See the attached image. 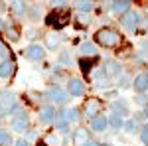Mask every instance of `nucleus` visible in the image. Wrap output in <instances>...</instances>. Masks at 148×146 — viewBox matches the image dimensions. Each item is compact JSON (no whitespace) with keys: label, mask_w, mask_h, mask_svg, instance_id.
Wrapping results in <instances>:
<instances>
[{"label":"nucleus","mask_w":148,"mask_h":146,"mask_svg":"<svg viewBox=\"0 0 148 146\" xmlns=\"http://www.w3.org/2000/svg\"><path fill=\"white\" fill-rule=\"evenodd\" d=\"M14 71H16V63H14L12 59L0 61V77L2 79H10L12 75H14Z\"/></svg>","instance_id":"obj_9"},{"label":"nucleus","mask_w":148,"mask_h":146,"mask_svg":"<svg viewBox=\"0 0 148 146\" xmlns=\"http://www.w3.org/2000/svg\"><path fill=\"white\" fill-rule=\"evenodd\" d=\"M103 146H111V144H103Z\"/></svg>","instance_id":"obj_36"},{"label":"nucleus","mask_w":148,"mask_h":146,"mask_svg":"<svg viewBox=\"0 0 148 146\" xmlns=\"http://www.w3.org/2000/svg\"><path fill=\"white\" fill-rule=\"evenodd\" d=\"M10 142H12L10 134H8L6 130H0V146H8Z\"/></svg>","instance_id":"obj_28"},{"label":"nucleus","mask_w":148,"mask_h":146,"mask_svg":"<svg viewBox=\"0 0 148 146\" xmlns=\"http://www.w3.org/2000/svg\"><path fill=\"white\" fill-rule=\"evenodd\" d=\"M105 71H107L109 75H119V73H121V65L111 59V61H107V69H105Z\"/></svg>","instance_id":"obj_24"},{"label":"nucleus","mask_w":148,"mask_h":146,"mask_svg":"<svg viewBox=\"0 0 148 146\" xmlns=\"http://www.w3.org/2000/svg\"><path fill=\"white\" fill-rule=\"evenodd\" d=\"M59 40H61V38H59L57 34H53V32H51V34H47V36H46V45L49 47V49H56L57 45H59Z\"/></svg>","instance_id":"obj_20"},{"label":"nucleus","mask_w":148,"mask_h":146,"mask_svg":"<svg viewBox=\"0 0 148 146\" xmlns=\"http://www.w3.org/2000/svg\"><path fill=\"white\" fill-rule=\"evenodd\" d=\"M67 22H69V14L67 12H51L49 16H47V20H46V24L47 26H53V28H63V26H67Z\"/></svg>","instance_id":"obj_3"},{"label":"nucleus","mask_w":148,"mask_h":146,"mask_svg":"<svg viewBox=\"0 0 148 146\" xmlns=\"http://www.w3.org/2000/svg\"><path fill=\"white\" fill-rule=\"evenodd\" d=\"M53 119H56V109L51 105H46V107L40 109V123L49 124V123H53Z\"/></svg>","instance_id":"obj_10"},{"label":"nucleus","mask_w":148,"mask_h":146,"mask_svg":"<svg viewBox=\"0 0 148 146\" xmlns=\"http://www.w3.org/2000/svg\"><path fill=\"white\" fill-rule=\"evenodd\" d=\"M91 126H93V130L103 132V130L107 128V117H105V114H97V117L91 121Z\"/></svg>","instance_id":"obj_17"},{"label":"nucleus","mask_w":148,"mask_h":146,"mask_svg":"<svg viewBox=\"0 0 148 146\" xmlns=\"http://www.w3.org/2000/svg\"><path fill=\"white\" fill-rule=\"evenodd\" d=\"M63 117H65L67 124L69 123H77V121L81 119V114H79V111H77V109H67V111L63 112Z\"/></svg>","instance_id":"obj_19"},{"label":"nucleus","mask_w":148,"mask_h":146,"mask_svg":"<svg viewBox=\"0 0 148 146\" xmlns=\"http://www.w3.org/2000/svg\"><path fill=\"white\" fill-rule=\"evenodd\" d=\"M12 10L16 12L18 16H24L26 14V4L24 2H12Z\"/></svg>","instance_id":"obj_27"},{"label":"nucleus","mask_w":148,"mask_h":146,"mask_svg":"<svg viewBox=\"0 0 148 146\" xmlns=\"http://www.w3.org/2000/svg\"><path fill=\"white\" fill-rule=\"evenodd\" d=\"M75 6H77L79 12H91L95 2H91V0H81V2H75Z\"/></svg>","instance_id":"obj_23"},{"label":"nucleus","mask_w":148,"mask_h":146,"mask_svg":"<svg viewBox=\"0 0 148 146\" xmlns=\"http://www.w3.org/2000/svg\"><path fill=\"white\" fill-rule=\"evenodd\" d=\"M107 124H111V126H113V128H116V130H119V128H123V117H119V114H111V117H109V119H107Z\"/></svg>","instance_id":"obj_22"},{"label":"nucleus","mask_w":148,"mask_h":146,"mask_svg":"<svg viewBox=\"0 0 148 146\" xmlns=\"http://www.w3.org/2000/svg\"><path fill=\"white\" fill-rule=\"evenodd\" d=\"M14 109H16V97H14L12 93L2 91V93H0V117L12 112Z\"/></svg>","instance_id":"obj_2"},{"label":"nucleus","mask_w":148,"mask_h":146,"mask_svg":"<svg viewBox=\"0 0 148 146\" xmlns=\"http://www.w3.org/2000/svg\"><path fill=\"white\" fill-rule=\"evenodd\" d=\"M61 61H63V63H69L71 59H69V56H67V53H63V56H61Z\"/></svg>","instance_id":"obj_33"},{"label":"nucleus","mask_w":148,"mask_h":146,"mask_svg":"<svg viewBox=\"0 0 148 146\" xmlns=\"http://www.w3.org/2000/svg\"><path fill=\"white\" fill-rule=\"evenodd\" d=\"M2 24H4V22H2V18H0V30H2Z\"/></svg>","instance_id":"obj_35"},{"label":"nucleus","mask_w":148,"mask_h":146,"mask_svg":"<svg viewBox=\"0 0 148 146\" xmlns=\"http://www.w3.org/2000/svg\"><path fill=\"white\" fill-rule=\"evenodd\" d=\"M46 146H61V136L47 134V138H46Z\"/></svg>","instance_id":"obj_26"},{"label":"nucleus","mask_w":148,"mask_h":146,"mask_svg":"<svg viewBox=\"0 0 148 146\" xmlns=\"http://www.w3.org/2000/svg\"><path fill=\"white\" fill-rule=\"evenodd\" d=\"M123 126H125L126 130H128V132H130V130H132V128H134V123H132V121H130V123H126V124H123Z\"/></svg>","instance_id":"obj_31"},{"label":"nucleus","mask_w":148,"mask_h":146,"mask_svg":"<svg viewBox=\"0 0 148 146\" xmlns=\"http://www.w3.org/2000/svg\"><path fill=\"white\" fill-rule=\"evenodd\" d=\"M87 140H89V132H87V128H77V130L73 132V138H71L73 146H85Z\"/></svg>","instance_id":"obj_13"},{"label":"nucleus","mask_w":148,"mask_h":146,"mask_svg":"<svg viewBox=\"0 0 148 146\" xmlns=\"http://www.w3.org/2000/svg\"><path fill=\"white\" fill-rule=\"evenodd\" d=\"M130 0H114V2H111V10L114 12V14H126V12L130 10Z\"/></svg>","instance_id":"obj_14"},{"label":"nucleus","mask_w":148,"mask_h":146,"mask_svg":"<svg viewBox=\"0 0 148 146\" xmlns=\"http://www.w3.org/2000/svg\"><path fill=\"white\" fill-rule=\"evenodd\" d=\"M79 51L87 57H95L97 56V45L93 44V42H83V44L79 45Z\"/></svg>","instance_id":"obj_16"},{"label":"nucleus","mask_w":148,"mask_h":146,"mask_svg":"<svg viewBox=\"0 0 148 146\" xmlns=\"http://www.w3.org/2000/svg\"><path fill=\"white\" fill-rule=\"evenodd\" d=\"M85 93V83L81 79H69L67 83V95H73V97H79Z\"/></svg>","instance_id":"obj_7"},{"label":"nucleus","mask_w":148,"mask_h":146,"mask_svg":"<svg viewBox=\"0 0 148 146\" xmlns=\"http://www.w3.org/2000/svg\"><path fill=\"white\" fill-rule=\"evenodd\" d=\"M132 87L138 93H144L148 89V73H138L134 77V81H132Z\"/></svg>","instance_id":"obj_12"},{"label":"nucleus","mask_w":148,"mask_h":146,"mask_svg":"<svg viewBox=\"0 0 148 146\" xmlns=\"http://www.w3.org/2000/svg\"><path fill=\"white\" fill-rule=\"evenodd\" d=\"M56 130L59 134H67V121L63 117V112H56Z\"/></svg>","instance_id":"obj_15"},{"label":"nucleus","mask_w":148,"mask_h":146,"mask_svg":"<svg viewBox=\"0 0 148 146\" xmlns=\"http://www.w3.org/2000/svg\"><path fill=\"white\" fill-rule=\"evenodd\" d=\"M121 24H123V28H126V30H134V28L138 26V14L132 12V10H128L126 14H123Z\"/></svg>","instance_id":"obj_8"},{"label":"nucleus","mask_w":148,"mask_h":146,"mask_svg":"<svg viewBox=\"0 0 148 146\" xmlns=\"http://www.w3.org/2000/svg\"><path fill=\"white\" fill-rule=\"evenodd\" d=\"M97 44L103 47H116L121 44V34L114 30V28H101L97 34H95Z\"/></svg>","instance_id":"obj_1"},{"label":"nucleus","mask_w":148,"mask_h":146,"mask_svg":"<svg viewBox=\"0 0 148 146\" xmlns=\"http://www.w3.org/2000/svg\"><path fill=\"white\" fill-rule=\"evenodd\" d=\"M85 146H101V144H99V142H95V140H87Z\"/></svg>","instance_id":"obj_32"},{"label":"nucleus","mask_w":148,"mask_h":146,"mask_svg":"<svg viewBox=\"0 0 148 146\" xmlns=\"http://www.w3.org/2000/svg\"><path fill=\"white\" fill-rule=\"evenodd\" d=\"M144 117H146V119H148V107H146V111H144Z\"/></svg>","instance_id":"obj_34"},{"label":"nucleus","mask_w":148,"mask_h":146,"mask_svg":"<svg viewBox=\"0 0 148 146\" xmlns=\"http://www.w3.org/2000/svg\"><path fill=\"white\" fill-rule=\"evenodd\" d=\"M113 111H114V114H119V117H123V114H128V107H126V103L125 101H113Z\"/></svg>","instance_id":"obj_18"},{"label":"nucleus","mask_w":148,"mask_h":146,"mask_svg":"<svg viewBox=\"0 0 148 146\" xmlns=\"http://www.w3.org/2000/svg\"><path fill=\"white\" fill-rule=\"evenodd\" d=\"M26 57L28 59H32V61H40V59H44V47L42 45H28V49H26Z\"/></svg>","instance_id":"obj_11"},{"label":"nucleus","mask_w":148,"mask_h":146,"mask_svg":"<svg viewBox=\"0 0 148 146\" xmlns=\"http://www.w3.org/2000/svg\"><path fill=\"white\" fill-rule=\"evenodd\" d=\"M93 63H95V57H89V59H81L79 65H81V71L87 75V73H91L93 71Z\"/></svg>","instance_id":"obj_21"},{"label":"nucleus","mask_w":148,"mask_h":146,"mask_svg":"<svg viewBox=\"0 0 148 146\" xmlns=\"http://www.w3.org/2000/svg\"><path fill=\"white\" fill-rule=\"evenodd\" d=\"M140 138H142V142L148 146V124H146V126H142V130H140Z\"/></svg>","instance_id":"obj_29"},{"label":"nucleus","mask_w":148,"mask_h":146,"mask_svg":"<svg viewBox=\"0 0 148 146\" xmlns=\"http://www.w3.org/2000/svg\"><path fill=\"white\" fill-rule=\"evenodd\" d=\"M12 130H16V132H30V119H28V114H18V117H14V121H12Z\"/></svg>","instance_id":"obj_4"},{"label":"nucleus","mask_w":148,"mask_h":146,"mask_svg":"<svg viewBox=\"0 0 148 146\" xmlns=\"http://www.w3.org/2000/svg\"><path fill=\"white\" fill-rule=\"evenodd\" d=\"M14 146H30V142H28L26 138H18V140L14 142Z\"/></svg>","instance_id":"obj_30"},{"label":"nucleus","mask_w":148,"mask_h":146,"mask_svg":"<svg viewBox=\"0 0 148 146\" xmlns=\"http://www.w3.org/2000/svg\"><path fill=\"white\" fill-rule=\"evenodd\" d=\"M47 97H49V101L56 103V105H63V103L69 99L67 91H61L59 87H51V89L47 91Z\"/></svg>","instance_id":"obj_6"},{"label":"nucleus","mask_w":148,"mask_h":146,"mask_svg":"<svg viewBox=\"0 0 148 146\" xmlns=\"http://www.w3.org/2000/svg\"><path fill=\"white\" fill-rule=\"evenodd\" d=\"M6 36H8V40H10V42H16V40L20 38V32H18L14 26H6Z\"/></svg>","instance_id":"obj_25"},{"label":"nucleus","mask_w":148,"mask_h":146,"mask_svg":"<svg viewBox=\"0 0 148 146\" xmlns=\"http://www.w3.org/2000/svg\"><path fill=\"white\" fill-rule=\"evenodd\" d=\"M83 112H85L87 119H91V121H93L97 114H101V101H99V99H87Z\"/></svg>","instance_id":"obj_5"}]
</instances>
